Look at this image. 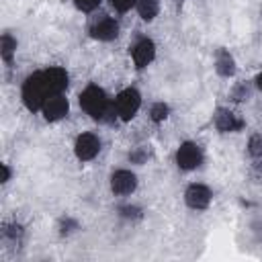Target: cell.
I'll return each instance as SVG.
<instances>
[{
	"mask_svg": "<svg viewBox=\"0 0 262 262\" xmlns=\"http://www.w3.org/2000/svg\"><path fill=\"white\" fill-rule=\"evenodd\" d=\"M119 215L123 217V219H141V215H143V211L137 207V205H121L119 207Z\"/></svg>",
	"mask_w": 262,
	"mask_h": 262,
	"instance_id": "obj_19",
	"label": "cell"
},
{
	"mask_svg": "<svg viewBox=\"0 0 262 262\" xmlns=\"http://www.w3.org/2000/svg\"><path fill=\"white\" fill-rule=\"evenodd\" d=\"M108 2H111V8L117 10L119 14H125V12H129L131 8L137 6V0H108Z\"/></svg>",
	"mask_w": 262,
	"mask_h": 262,
	"instance_id": "obj_21",
	"label": "cell"
},
{
	"mask_svg": "<svg viewBox=\"0 0 262 262\" xmlns=\"http://www.w3.org/2000/svg\"><path fill=\"white\" fill-rule=\"evenodd\" d=\"M59 233L61 235H70V233H74L76 229H80V225H78V221L76 219H72V217H63L61 221H59Z\"/></svg>",
	"mask_w": 262,
	"mask_h": 262,
	"instance_id": "obj_22",
	"label": "cell"
},
{
	"mask_svg": "<svg viewBox=\"0 0 262 262\" xmlns=\"http://www.w3.org/2000/svg\"><path fill=\"white\" fill-rule=\"evenodd\" d=\"M108 186H111V192L113 194L127 196L131 192H135V188H137V176H135V172H131L127 168H119V170H115L111 174Z\"/></svg>",
	"mask_w": 262,
	"mask_h": 262,
	"instance_id": "obj_9",
	"label": "cell"
},
{
	"mask_svg": "<svg viewBox=\"0 0 262 262\" xmlns=\"http://www.w3.org/2000/svg\"><path fill=\"white\" fill-rule=\"evenodd\" d=\"M88 33H90L92 39L102 41V43H108V41H115L119 37L121 27H119V23L113 16H100V18L92 20Z\"/></svg>",
	"mask_w": 262,
	"mask_h": 262,
	"instance_id": "obj_10",
	"label": "cell"
},
{
	"mask_svg": "<svg viewBox=\"0 0 262 262\" xmlns=\"http://www.w3.org/2000/svg\"><path fill=\"white\" fill-rule=\"evenodd\" d=\"M2 235H4V237H10V239H20V237H23V227H20V225H16V223L4 225Z\"/></svg>",
	"mask_w": 262,
	"mask_h": 262,
	"instance_id": "obj_24",
	"label": "cell"
},
{
	"mask_svg": "<svg viewBox=\"0 0 262 262\" xmlns=\"http://www.w3.org/2000/svg\"><path fill=\"white\" fill-rule=\"evenodd\" d=\"M168 117H170V106H168L166 102L158 100V102H154V104L149 106V119H151L154 123H164Z\"/></svg>",
	"mask_w": 262,
	"mask_h": 262,
	"instance_id": "obj_16",
	"label": "cell"
},
{
	"mask_svg": "<svg viewBox=\"0 0 262 262\" xmlns=\"http://www.w3.org/2000/svg\"><path fill=\"white\" fill-rule=\"evenodd\" d=\"M16 39L10 35V33H4L2 35V39H0V55H2V59H4V63H12V59H14V55H16Z\"/></svg>",
	"mask_w": 262,
	"mask_h": 262,
	"instance_id": "obj_15",
	"label": "cell"
},
{
	"mask_svg": "<svg viewBox=\"0 0 262 262\" xmlns=\"http://www.w3.org/2000/svg\"><path fill=\"white\" fill-rule=\"evenodd\" d=\"M250 92H252L250 84H248V82H239V84L233 86V90H231V98L237 100V102H242V100H248V98H250Z\"/></svg>",
	"mask_w": 262,
	"mask_h": 262,
	"instance_id": "obj_18",
	"label": "cell"
},
{
	"mask_svg": "<svg viewBox=\"0 0 262 262\" xmlns=\"http://www.w3.org/2000/svg\"><path fill=\"white\" fill-rule=\"evenodd\" d=\"M78 102H80V108L94 121H113V119H117L113 100L108 98V94L98 84H88L80 92Z\"/></svg>",
	"mask_w": 262,
	"mask_h": 262,
	"instance_id": "obj_1",
	"label": "cell"
},
{
	"mask_svg": "<svg viewBox=\"0 0 262 262\" xmlns=\"http://www.w3.org/2000/svg\"><path fill=\"white\" fill-rule=\"evenodd\" d=\"M41 115L47 123H59L61 119H66L70 115V100L66 98L63 92L59 94H49L43 108H41Z\"/></svg>",
	"mask_w": 262,
	"mask_h": 262,
	"instance_id": "obj_7",
	"label": "cell"
},
{
	"mask_svg": "<svg viewBox=\"0 0 262 262\" xmlns=\"http://www.w3.org/2000/svg\"><path fill=\"white\" fill-rule=\"evenodd\" d=\"M147 158H149L147 145H141V147H135V149L129 151V162H131V164H143Z\"/></svg>",
	"mask_w": 262,
	"mask_h": 262,
	"instance_id": "obj_20",
	"label": "cell"
},
{
	"mask_svg": "<svg viewBox=\"0 0 262 262\" xmlns=\"http://www.w3.org/2000/svg\"><path fill=\"white\" fill-rule=\"evenodd\" d=\"M10 176H12L10 166H8V164H2V184H6V182L10 180Z\"/></svg>",
	"mask_w": 262,
	"mask_h": 262,
	"instance_id": "obj_25",
	"label": "cell"
},
{
	"mask_svg": "<svg viewBox=\"0 0 262 262\" xmlns=\"http://www.w3.org/2000/svg\"><path fill=\"white\" fill-rule=\"evenodd\" d=\"M45 72V78H47V86H49V92L51 94H59V92H66L68 84H70V76L63 68L59 66H51Z\"/></svg>",
	"mask_w": 262,
	"mask_h": 262,
	"instance_id": "obj_12",
	"label": "cell"
},
{
	"mask_svg": "<svg viewBox=\"0 0 262 262\" xmlns=\"http://www.w3.org/2000/svg\"><path fill=\"white\" fill-rule=\"evenodd\" d=\"M211 201H213V192L203 182H192L184 190V203L192 211H205L211 205Z\"/></svg>",
	"mask_w": 262,
	"mask_h": 262,
	"instance_id": "obj_8",
	"label": "cell"
},
{
	"mask_svg": "<svg viewBox=\"0 0 262 262\" xmlns=\"http://www.w3.org/2000/svg\"><path fill=\"white\" fill-rule=\"evenodd\" d=\"M248 154L256 160V158H262V135L260 133H254L250 135L248 139Z\"/></svg>",
	"mask_w": 262,
	"mask_h": 262,
	"instance_id": "obj_17",
	"label": "cell"
},
{
	"mask_svg": "<svg viewBox=\"0 0 262 262\" xmlns=\"http://www.w3.org/2000/svg\"><path fill=\"white\" fill-rule=\"evenodd\" d=\"M49 86H47V78L45 72H33L25 78L23 88H20V100L27 106V111L31 113H41L47 96H49Z\"/></svg>",
	"mask_w": 262,
	"mask_h": 262,
	"instance_id": "obj_2",
	"label": "cell"
},
{
	"mask_svg": "<svg viewBox=\"0 0 262 262\" xmlns=\"http://www.w3.org/2000/svg\"><path fill=\"white\" fill-rule=\"evenodd\" d=\"M102 149V141L96 133L92 131H84L74 139V156L80 162H90L94 160Z\"/></svg>",
	"mask_w": 262,
	"mask_h": 262,
	"instance_id": "obj_5",
	"label": "cell"
},
{
	"mask_svg": "<svg viewBox=\"0 0 262 262\" xmlns=\"http://www.w3.org/2000/svg\"><path fill=\"white\" fill-rule=\"evenodd\" d=\"M102 0H74V6L80 10V12H94L98 6H100Z\"/></svg>",
	"mask_w": 262,
	"mask_h": 262,
	"instance_id": "obj_23",
	"label": "cell"
},
{
	"mask_svg": "<svg viewBox=\"0 0 262 262\" xmlns=\"http://www.w3.org/2000/svg\"><path fill=\"white\" fill-rule=\"evenodd\" d=\"M254 86H256V88L262 92V72H258V76L254 78Z\"/></svg>",
	"mask_w": 262,
	"mask_h": 262,
	"instance_id": "obj_26",
	"label": "cell"
},
{
	"mask_svg": "<svg viewBox=\"0 0 262 262\" xmlns=\"http://www.w3.org/2000/svg\"><path fill=\"white\" fill-rule=\"evenodd\" d=\"M213 123H215L217 131H221V133H235V131H239V129L244 127V121H242L233 111H229V108H225V106H219V108L215 111Z\"/></svg>",
	"mask_w": 262,
	"mask_h": 262,
	"instance_id": "obj_11",
	"label": "cell"
},
{
	"mask_svg": "<svg viewBox=\"0 0 262 262\" xmlns=\"http://www.w3.org/2000/svg\"><path fill=\"white\" fill-rule=\"evenodd\" d=\"M129 55L137 70H145L156 59V43L149 37H137L129 47Z\"/></svg>",
	"mask_w": 262,
	"mask_h": 262,
	"instance_id": "obj_6",
	"label": "cell"
},
{
	"mask_svg": "<svg viewBox=\"0 0 262 262\" xmlns=\"http://www.w3.org/2000/svg\"><path fill=\"white\" fill-rule=\"evenodd\" d=\"M135 10H137V14H139L141 20L151 23L160 14V0H137Z\"/></svg>",
	"mask_w": 262,
	"mask_h": 262,
	"instance_id": "obj_14",
	"label": "cell"
},
{
	"mask_svg": "<svg viewBox=\"0 0 262 262\" xmlns=\"http://www.w3.org/2000/svg\"><path fill=\"white\" fill-rule=\"evenodd\" d=\"M113 104H115L117 119L127 123V121H131L139 113V108H141V94H139L137 88L127 86V88L117 92V96L113 98Z\"/></svg>",
	"mask_w": 262,
	"mask_h": 262,
	"instance_id": "obj_3",
	"label": "cell"
},
{
	"mask_svg": "<svg viewBox=\"0 0 262 262\" xmlns=\"http://www.w3.org/2000/svg\"><path fill=\"white\" fill-rule=\"evenodd\" d=\"M235 59L233 55L227 51V49H219L217 55H215V72L221 76V78H233L235 74Z\"/></svg>",
	"mask_w": 262,
	"mask_h": 262,
	"instance_id": "obj_13",
	"label": "cell"
},
{
	"mask_svg": "<svg viewBox=\"0 0 262 262\" xmlns=\"http://www.w3.org/2000/svg\"><path fill=\"white\" fill-rule=\"evenodd\" d=\"M203 147L196 141H182L176 147L174 162L182 172H192L203 164Z\"/></svg>",
	"mask_w": 262,
	"mask_h": 262,
	"instance_id": "obj_4",
	"label": "cell"
}]
</instances>
